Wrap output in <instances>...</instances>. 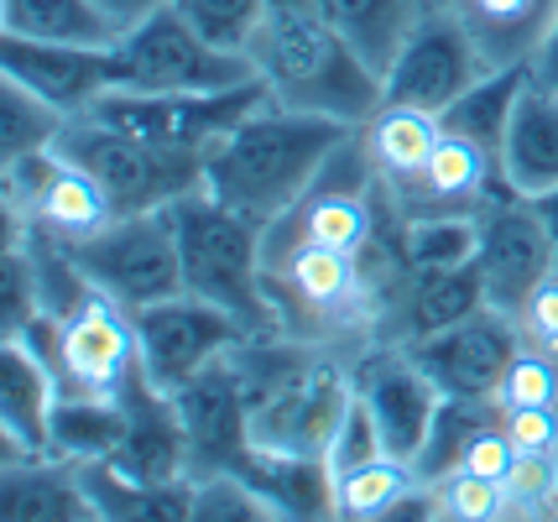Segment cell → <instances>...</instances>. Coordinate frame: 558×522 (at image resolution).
I'll return each mask as SVG.
<instances>
[{"mask_svg": "<svg viewBox=\"0 0 558 522\" xmlns=\"http://www.w3.org/2000/svg\"><path fill=\"white\" fill-rule=\"evenodd\" d=\"M69 121L73 116H63L58 105H48L26 84L0 74V168L22 162V157H37V151H52L63 142Z\"/></svg>", "mask_w": 558, "mask_h": 522, "instance_id": "28", "label": "cell"}, {"mask_svg": "<svg viewBox=\"0 0 558 522\" xmlns=\"http://www.w3.org/2000/svg\"><path fill=\"white\" fill-rule=\"evenodd\" d=\"M501 428L517 454H558V413L554 408H501Z\"/></svg>", "mask_w": 558, "mask_h": 522, "instance_id": "35", "label": "cell"}, {"mask_svg": "<svg viewBox=\"0 0 558 522\" xmlns=\"http://www.w3.org/2000/svg\"><path fill=\"white\" fill-rule=\"evenodd\" d=\"M136 335H142L146 381H157L162 392L183 387L189 376H198L204 366H215L219 355H230L251 340V329L230 308L194 299V293H172L162 303L136 308Z\"/></svg>", "mask_w": 558, "mask_h": 522, "instance_id": "10", "label": "cell"}, {"mask_svg": "<svg viewBox=\"0 0 558 522\" xmlns=\"http://www.w3.org/2000/svg\"><path fill=\"white\" fill-rule=\"evenodd\" d=\"M0 37L26 43H73V48H116L121 26L99 0H0Z\"/></svg>", "mask_w": 558, "mask_h": 522, "instance_id": "23", "label": "cell"}, {"mask_svg": "<svg viewBox=\"0 0 558 522\" xmlns=\"http://www.w3.org/2000/svg\"><path fill=\"white\" fill-rule=\"evenodd\" d=\"M475 267H481V282H486V303L517 319L522 303L533 299L537 282L558 272V241L527 199L496 194L481 209Z\"/></svg>", "mask_w": 558, "mask_h": 522, "instance_id": "12", "label": "cell"}, {"mask_svg": "<svg viewBox=\"0 0 558 522\" xmlns=\"http://www.w3.org/2000/svg\"><path fill=\"white\" fill-rule=\"evenodd\" d=\"M350 381L365 398L371 418L387 439V454H402L413 460L428 428H434V413L444 402V387L417 366V355L408 345H391V340H365L355 355H350Z\"/></svg>", "mask_w": 558, "mask_h": 522, "instance_id": "13", "label": "cell"}, {"mask_svg": "<svg viewBox=\"0 0 558 522\" xmlns=\"http://www.w3.org/2000/svg\"><path fill=\"white\" fill-rule=\"evenodd\" d=\"M501 183L517 199H537L543 189L558 183V89L543 78H527L511 131L501 142Z\"/></svg>", "mask_w": 558, "mask_h": 522, "instance_id": "20", "label": "cell"}, {"mask_svg": "<svg viewBox=\"0 0 558 522\" xmlns=\"http://www.w3.org/2000/svg\"><path fill=\"white\" fill-rule=\"evenodd\" d=\"M251 63L277 105L329 116L340 125H365L387 100L381 74L318 5H277L251 48Z\"/></svg>", "mask_w": 558, "mask_h": 522, "instance_id": "2", "label": "cell"}, {"mask_svg": "<svg viewBox=\"0 0 558 522\" xmlns=\"http://www.w3.org/2000/svg\"><path fill=\"white\" fill-rule=\"evenodd\" d=\"M116 63V89H142V95H219L256 78V63L241 52L215 48L178 5H162L125 26L110 48Z\"/></svg>", "mask_w": 558, "mask_h": 522, "instance_id": "5", "label": "cell"}, {"mask_svg": "<svg viewBox=\"0 0 558 522\" xmlns=\"http://www.w3.org/2000/svg\"><path fill=\"white\" fill-rule=\"evenodd\" d=\"M314 5L361 48V58L376 74H387V63L397 58V48H402V43L413 37V26L434 11L428 0H314Z\"/></svg>", "mask_w": 558, "mask_h": 522, "instance_id": "24", "label": "cell"}, {"mask_svg": "<svg viewBox=\"0 0 558 522\" xmlns=\"http://www.w3.org/2000/svg\"><path fill=\"white\" fill-rule=\"evenodd\" d=\"M533 74L543 78V84H554V89H558V11H554L548 37H543V48H537V58H533Z\"/></svg>", "mask_w": 558, "mask_h": 522, "instance_id": "38", "label": "cell"}, {"mask_svg": "<svg viewBox=\"0 0 558 522\" xmlns=\"http://www.w3.org/2000/svg\"><path fill=\"white\" fill-rule=\"evenodd\" d=\"M428 497H434V518L449 522H490V518H507V486L490 481V475L475 471H449L428 481Z\"/></svg>", "mask_w": 558, "mask_h": 522, "instance_id": "31", "label": "cell"}, {"mask_svg": "<svg viewBox=\"0 0 558 522\" xmlns=\"http://www.w3.org/2000/svg\"><path fill=\"white\" fill-rule=\"evenodd\" d=\"M527 204L543 215V224L554 230V241H558V183H554V189H543V194H537V199H527Z\"/></svg>", "mask_w": 558, "mask_h": 522, "instance_id": "39", "label": "cell"}, {"mask_svg": "<svg viewBox=\"0 0 558 522\" xmlns=\"http://www.w3.org/2000/svg\"><path fill=\"white\" fill-rule=\"evenodd\" d=\"M58 151L73 157L84 173H95V183L110 194V204L121 215L168 209L183 194L204 189V157L142 142V136H131L121 125L99 121V116H73Z\"/></svg>", "mask_w": 558, "mask_h": 522, "instance_id": "6", "label": "cell"}, {"mask_svg": "<svg viewBox=\"0 0 558 522\" xmlns=\"http://www.w3.org/2000/svg\"><path fill=\"white\" fill-rule=\"evenodd\" d=\"M501 418V408L496 402H481V398H444L434 413V428H428V439H423V449L413 454V471L417 481L428 486V481H438V475L460 471L464 465V449H470V439L486 428V423Z\"/></svg>", "mask_w": 558, "mask_h": 522, "instance_id": "29", "label": "cell"}, {"mask_svg": "<svg viewBox=\"0 0 558 522\" xmlns=\"http://www.w3.org/2000/svg\"><path fill=\"white\" fill-rule=\"evenodd\" d=\"M517 324H522V340H527V345H543L558 355V272L537 282L533 299L522 303Z\"/></svg>", "mask_w": 558, "mask_h": 522, "instance_id": "36", "label": "cell"}, {"mask_svg": "<svg viewBox=\"0 0 558 522\" xmlns=\"http://www.w3.org/2000/svg\"><path fill=\"white\" fill-rule=\"evenodd\" d=\"M350 131L355 125L292 110L267 95L204 157V189L230 209H241L245 220L271 230L318 183V173L329 168V157L340 151Z\"/></svg>", "mask_w": 558, "mask_h": 522, "instance_id": "1", "label": "cell"}, {"mask_svg": "<svg viewBox=\"0 0 558 522\" xmlns=\"http://www.w3.org/2000/svg\"><path fill=\"white\" fill-rule=\"evenodd\" d=\"M381 189H387V183H381ZM387 194L402 215H475V209H486L496 194H511V189L501 183V162H496L486 147H475V142H464L454 131H444L434 157H428L408 183H397Z\"/></svg>", "mask_w": 558, "mask_h": 522, "instance_id": "17", "label": "cell"}, {"mask_svg": "<svg viewBox=\"0 0 558 522\" xmlns=\"http://www.w3.org/2000/svg\"><path fill=\"white\" fill-rule=\"evenodd\" d=\"M43 314V282L32 267V251L16 230H5V256H0V335H22Z\"/></svg>", "mask_w": 558, "mask_h": 522, "instance_id": "32", "label": "cell"}, {"mask_svg": "<svg viewBox=\"0 0 558 522\" xmlns=\"http://www.w3.org/2000/svg\"><path fill=\"white\" fill-rule=\"evenodd\" d=\"M417 486H423V481H417L413 460L376 454V460H361V465H350V471L335 475L329 501H335V518H344V522H381L397 512L402 497H413Z\"/></svg>", "mask_w": 558, "mask_h": 522, "instance_id": "27", "label": "cell"}, {"mask_svg": "<svg viewBox=\"0 0 558 522\" xmlns=\"http://www.w3.org/2000/svg\"><path fill=\"white\" fill-rule=\"evenodd\" d=\"M5 340H26L37 350L58 376V392L69 398H121L131 376L142 372L136 314L105 293H89L69 314H37L22 335Z\"/></svg>", "mask_w": 558, "mask_h": 522, "instance_id": "4", "label": "cell"}, {"mask_svg": "<svg viewBox=\"0 0 558 522\" xmlns=\"http://www.w3.org/2000/svg\"><path fill=\"white\" fill-rule=\"evenodd\" d=\"M376 454H387V439H381V428L371 418L365 398L350 392L340 423H335V434H329V445H324V465H329V475H340V471H350V465H361V460H376Z\"/></svg>", "mask_w": 558, "mask_h": 522, "instance_id": "34", "label": "cell"}, {"mask_svg": "<svg viewBox=\"0 0 558 522\" xmlns=\"http://www.w3.org/2000/svg\"><path fill=\"white\" fill-rule=\"evenodd\" d=\"M0 518H99L84 465L58 454H0Z\"/></svg>", "mask_w": 558, "mask_h": 522, "instance_id": "19", "label": "cell"}, {"mask_svg": "<svg viewBox=\"0 0 558 522\" xmlns=\"http://www.w3.org/2000/svg\"><path fill=\"white\" fill-rule=\"evenodd\" d=\"M361 131V147L371 157V168L376 178L397 189V183H408V178L434 157L438 136H444V121H438L434 110H417V105H397V100H381L376 105V116Z\"/></svg>", "mask_w": 558, "mask_h": 522, "instance_id": "22", "label": "cell"}, {"mask_svg": "<svg viewBox=\"0 0 558 522\" xmlns=\"http://www.w3.org/2000/svg\"><path fill=\"white\" fill-rule=\"evenodd\" d=\"M0 204H5V224L11 230H32L48 235L58 246H89L105 224L121 209L110 204V194L95 183V173H84L63 151H37L22 162L0 168Z\"/></svg>", "mask_w": 558, "mask_h": 522, "instance_id": "7", "label": "cell"}, {"mask_svg": "<svg viewBox=\"0 0 558 522\" xmlns=\"http://www.w3.org/2000/svg\"><path fill=\"white\" fill-rule=\"evenodd\" d=\"M267 95L271 89L262 78H245V84L219 89V95H142V89H110L89 116L121 125V131L142 136V142H157V147L209 157Z\"/></svg>", "mask_w": 558, "mask_h": 522, "instance_id": "9", "label": "cell"}, {"mask_svg": "<svg viewBox=\"0 0 558 522\" xmlns=\"http://www.w3.org/2000/svg\"><path fill=\"white\" fill-rule=\"evenodd\" d=\"M89 288L105 299L125 303L131 314L146 303H162L183 293V251H178V220L168 209L146 215H116L89 246L73 251Z\"/></svg>", "mask_w": 558, "mask_h": 522, "instance_id": "8", "label": "cell"}, {"mask_svg": "<svg viewBox=\"0 0 558 522\" xmlns=\"http://www.w3.org/2000/svg\"><path fill=\"white\" fill-rule=\"evenodd\" d=\"M271 5H314V0H271Z\"/></svg>", "mask_w": 558, "mask_h": 522, "instance_id": "40", "label": "cell"}, {"mask_svg": "<svg viewBox=\"0 0 558 522\" xmlns=\"http://www.w3.org/2000/svg\"><path fill=\"white\" fill-rule=\"evenodd\" d=\"M172 5H178L215 48L241 52V58H251L262 26H267L271 11H277L271 0H172Z\"/></svg>", "mask_w": 558, "mask_h": 522, "instance_id": "30", "label": "cell"}, {"mask_svg": "<svg viewBox=\"0 0 558 522\" xmlns=\"http://www.w3.org/2000/svg\"><path fill=\"white\" fill-rule=\"evenodd\" d=\"M449 11L490 58V69H533L558 0H449Z\"/></svg>", "mask_w": 558, "mask_h": 522, "instance_id": "21", "label": "cell"}, {"mask_svg": "<svg viewBox=\"0 0 558 522\" xmlns=\"http://www.w3.org/2000/svg\"><path fill=\"white\" fill-rule=\"evenodd\" d=\"M178 251H183V293L230 308L251 335H277V308L267 288V230L241 209L194 189L172 204Z\"/></svg>", "mask_w": 558, "mask_h": 522, "instance_id": "3", "label": "cell"}, {"mask_svg": "<svg viewBox=\"0 0 558 522\" xmlns=\"http://www.w3.org/2000/svg\"><path fill=\"white\" fill-rule=\"evenodd\" d=\"M58 376L26 345L0 335V454H52Z\"/></svg>", "mask_w": 558, "mask_h": 522, "instance_id": "18", "label": "cell"}, {"mask_svg": "<svg viewBox=\"0 0 558 522\" xmlns=\"http://www.w3.org/2000/svg\"><path fill=\"white\" fill-rule=\"evenodd\" d=\"M0 74L26 84L32 95L58 105L63 116H89L116 89L110 48H73V43H26L0 37Z\"/></svg>", "mask_w": 558, "mask_h": 522, "instance_id": "16", "label": "cell"}, {"mask_svg": "<svg viewBox=\"0 0 558 522\" xmlns=\"http://www.w3.org/2000/svg\"><path fill=\"white\" fill-rule=\"evenodd\" d=\"M125 439V402L121 398H69L58 392L52 408V454L73 465H105Z\"/></svg>", "mask_w": 558, "mask_h": 522, "instance_id": "26", "label": "cell"}, {"mask_svg": "<svg viewBox=\"0 0 558 522\" xmlns=\"http://www.w3.org/2000/svg\"><path fill=\"white\" fill-rule=\"evenodd\" d=\"M99 5H105V16H110V22L125 32V26H136L142 16H151V11L172 5V0H99Z\"/></svg>", "mask_w": 558, "mask_h": 522, "instance_id": "37", "label": "cell"}, {"mask_svg": "<svg viewBox=\"0 0 558 522\" xmlns=\"http://www.w3.org/2000/svg\"><path fill=\"white\" fill-rule=\"evenodd\" d=\"M481 74H490V58L475 48V37L460 26V16L454 11H428L387 63L381 89L397 105H417V110L444 116Z\"/></svg>", "mask_w": 558, "mask_h": 522, "instance_id": "11", "label": "cell"}, {"mask_svg": "<svg viewBox=\"0 0 558 522\" xmlns=\"http://www.w3.org/2000/svg\"><path fill=\"white\" fill-rule=\"evenodd\" d=\"M428 5H434V11H449V0H428Z\"/></svg>", "mask_w": 558, "mask_h": 522, "instance_id": "41", "label": "cell"}, {"mask_svg": "<svg viewBox=\"0 0 558 522\" xmlns=\"http://www.w3.org/2000/svg\"><path fill=\"white\" fill-rule=\"evenodd\" d=\"M527 78H533V69H490V74L475 78L438 121H444V131H454L464 142L486 147L490 157H501V142H507L511 116H517V100H522Z\"/></svg>", "mask_w": 558, "mask_h": 522, "instance_id": "25", "label": "cell"}, {"mask_svg": "<svg viewBox=\"0 0 558 522\" xmlns=\"http://www.w3.org/2000/svg\"><path fill=\"white\" fill-rule=\"evenodd\" d=\"M501 486L507 518H558V454H517Z\"/></svg>", "mask_w": 558, "mask_h": 522, "instance_id": "33", "label": "cell"}, {"mask_svg": "<svg viewBox=\"0 0 558 522\" xmlns=\"http://www.w3.org/2000/svg\"><path fill=\"white\" fill-rule=\"evenodd\" d=\"M178 418L189 434V471L219 475L235 471L251 454V392H245V372L230 355H219L215 366L189 376L183 387H172Z\"/></svg>", "mask_w": 558, "mask_h": 522, "instance_id": "14", "label": "cell"}, {"mask_svg": "<svg viewBox=\"0 0 558 522\" xmlns=\"http://www.w3.org/2000/svg\"><path fill=\"white\" fill-rule=\"evenodd\" d=\"M417 366L444 387V398H481L496 402V381L507 372V361L522 350V324L501 308H475L470 319L438 329L428 340L408 345Z\"/></svg>", "mask_w": 558, "mask_h": 522, "instance_id": "15", "label": "cell"}]
</instances>
